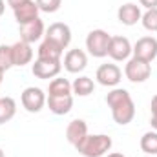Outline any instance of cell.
<instances>
[{"label":"cell","instance_id":"1","mask_svg":"<svg viewBox=\"0 0 157 157\" xmlns=\"http://www.w3.org/2000/svg\"><path fill=\"white\" fill-rule=\"evenodd\" d=\"M106 104L108 108L112 110V117L113 121L121 124V126H126L130 124L133 117H135V104H133V99L130 95L128 90L124 88H113L108 95H106Z\"/></svg>","mask_w":157,"mask_h":157},{"label":"cell","instance_id":"2","mask_svg":"<svg viewBox=\"0 0 157 157\" xmlns=\"http://www.w3.org/2000/svg\"><path fill=\"white\" fill-rule=\"evenodd\" d=\"M112 137L106 133H95V135H86L77 146V152L84 157H102L112 150Z\"/></svg>","mask_w":157,"mask_h":157},{"label":"cell","instance_id":"3","mask_svg":"<svg viewBox=\"0 0 157 157\" xmlns=\"http://www.w3.org/2000/svg\"><path fill=\"white\" fill-rule=\"evenodd\" d=\"M112 35L104 29H93L88 33L86 37V49L91 57L95 59H102L108 57V46H110Z\"/></svg>","mask_w":157,"mask_h":157},{"label":"cell","instance_id":"4","mask_svg":"<svg viewBox=\"0 0 157 157\" xmlns=\"http://www.w3.org/2000/svg\"><path fill=\"white\" fill-rule=\"evenodd\" d=\"M124 75L130 82L133 84H141L144 80H148L152 75V64L139 59V57H130L126 60V66H124Z\"/></svg>","mask_w":157,"mask_h":157},{"label":"cell","instance_id":"5","mask_svg":"<svg viewBox=\"0 0 157 157\" xmlns=\"http://www.w3.org/2000/svg\"><path fill=\"white\" fill-rule=\"evenodd\" d=\"M46 99H48L46 93L40 88H35V86L26 88L20 95V102H22L24 110L29 112V113H39L46 104Z\"/></svg>","mask_w":157,"mask_h":157},{"label":"cell","instance_id":"6","mask_svg":"<svg viewBox=\"0 0 157 157\" xmlns=\"http://www.w3.org/2000/svg\"><path fill=\"white\" fill-rule=\"evenodd\" d=\"M133 53V46L130 44V40L126 37H112L110 39V46H108V57L115 62H124L130 59V55Z\"/></svg>","mask_w":157,"mask_h":157},{"label":"cell","instance_id":"7","mask_svg":"<svg viewBox=\"0 0 157 157\" xmlns=\"http://www.w3.org/2000/svg\"><path fill=\"white\" fill-rule=\"evenodd\" d=\"M62 70V62L60 60H49V59H39L33 62V75L37 78H42V80H48V78H55L59 77Z\"/></svg>","mask_w":157,"mask_h":157},{"label":"cell","instance_id":"8","mask_svg":"<svg viewBox=\"0 0 157 157\" xmlns=\"http://www.w3.org/2000/svg\"><path fill=\"white\" fill-rule=\"evenodd\" d=\"M44 37L49 39V40H53V42H57L60 48L66 49V48L70 46V42H71V29H70V26L64 24V22H53V24L46 29Z\"/></svg>","mask_w":157,"mask_h":157},{"label":"cell","instance_id":"9","mask_svg":"<svg viewBox=\"0 0 157 157\" xmlns=\"http://www.w3.org/2000/svg\"><path fill=\"white\" fill-rule=\"evenodd\" d=\"M95 78L102 86L115 88L121 82V78H122V71H121V68L117 64H102V66H99V70L95 73Z\"/></svg>","mask_w":157,"mask_h":157},{"label":"cell","instance_id":"10","mask_svg":"<svg viewBox=\"0 0 157 157\" xmlns=\"http://www.w3.org/2000/svg\"><path fill=\"white\" fill-rule=\"evenodd\" d=\"M133 57L152 62L157 57V39L155 37H141L133 44Z\"/></svg>","mask_w":157,"mask_h":157},{"label":"cell","instance_id":"11","mask_svg":"<svg viewBox=\"0 0 157 157\" xmlns=\"http://www.w3.org/2000/svg\"><path fill=\"white\" fill-rule=\"evenodd\" d=\"M86 66H88V55H86V51L75 48V49H70L64 55V68H66V71H70V73H80V71L86 70Z\"/></svg>","mask_w":157,"mask_h":157},{"label":"cell","instance_id":"12","mask_svg":"<svg viewBox=\"0 0 157 157\" xmlns=\"http://www.w3.org/2000/svg\"><path fill=\"white\" fill-rule=\"evenodd\" d=\"M44 33H46V28H44L42 18H35V20L20 26V40H24L28 44H33V42L40 40Z\"/></svg>","mask_w":157,"mask_h":157},{"label":"cell","instance_id":"13","mask_svg":"<svg viewBox=\"0 0 157 157\" xmlns=\"http://www.w3.org/2000/svg\"><path fill=\"white\" fill-rule=\"evenodd\" d=\"M46 104H48V108H49L51 113H55V115H66L73 108V95H60V97L48 95Z\"/></svg>","mask_w":157,"mask_h":157},{"label":"cell","instance_id":"14","mask_svg":"<svg viewBox=\"0 0 157 157\" xmlns=\"http://www.w3.org/2000/svg\"><path fill=\"white\" fill-rule=\"evenodd\" d=\"M39 11L40 9H39V6H37L35 0H26L24 4H20L18 7L13 9V13H15V20L18 22V26L28 24V22L39 18Z\"/></svg>","mask_w":157,"mask_h":157},{"label":"cell","instance_id":"15","mask_svg":"<svg viewBox=\"0 0 157 157\" xmlns=\"http://www.w3.org/2000/svg\"><path fill=\"white\" fill-rule=\"evenodd\" d=\"M141 7L133 2H128V4H122L117 9V18L121 24L124 26H135L137 22H141Z\"/></svg>","mask_w":157,"mask_h":157},{"label":"cell","instance_id":"16","mask_svg":"<svg viewBox=\"0 0 157 157\" xmlns=\"http://www.w3.org/2000/svg\"><path fill=\"white\" fill-rule=\"evenodd\" d=\"M11 51H13V64L15 66L22 68L33 60V48H31V44H28L24 40L11 44Z\"/></svg>","mask_w":157,"mask_h":157},{"label":"cell","instance_id":"17","mask_svg":"<svg viewBox=\"0 0 157 157\" xmlns=\"http://www.w3.org/2000/svg\"><path fill=\"white\" fill-rule=\"evenodd\" d=\"M86 135H88V124H86V121H82V119H73V121L68 124V128H66V139H68V143L73 144V146H77Z\"/></svg>","mask_w":157,"mask_h":157},{"label":"cell","instance_id":"18","mask_svg":"<svg viewBox=\"0 0 157 157\" xmlns=\"http://www.w3.org/2000/svg\"><path fill=\"white\" fill-rule=\"evenodd\" d=\"M62 53H64V48H60L57 42H53V40H49V39L42 40L39 49H37L39 59H49V60H60Z\"/></svg>","mask_w":157,"mask_h":157},{"label":"cell","instance_id":"19","mask_svg":"<svg viewBox=\"0 0 157 157\" xmlns=\"http://www.w3.org/2000/svg\"><path fill=\"white\" fill-rule=\"evenodd\" d=\"M93 90H95V82L90 77H86V75L75 78L73 84H71V91L78 97H88V95L93 93Z\"/></svg>","mask_w":157,"mask_h":157},{"label":"cell","instance_id":"20","mask_svg":"<svg viewBox=\"0 0 157 157\" xmlns=\"http://www.w3.org/2000/svg\"><path fill=\"white\" fill-rule=\"evenodd\" d=\"M17 113V102L13 97H0V124L9 122Z\"/></svg>","mask_w":157,"mask_h":157},{"label":"cell","instance_id":"21","mask_svg":"<svg viewBox=\"0 0 157 157\" xmlns=\"http://www.w3.org/2000/svg\"><path fill=\"white\" fill-rule=\"evenodd\" d=\"M49 95H71V82L68 78H62V77H55L51 82H49V90H48Z\"/></svg>","mask_w":157,"mask_h":157},{"label":"cell","instance_id":"22","mask_svg":"<svg viewBox=\"0 0 157 157\" xmlns=\"http://www.w3.org/2000/svg\"><path fill=\"white\" fill-rule=\"evenodd\" d=\"M141 150L144 152V155H157V132H146L141 137Z\"/></svg>","mask_w":157,"mask_h":157},{"label":"cell","instance_id":"23","mask_svg":"<svg viewBox=\"0 0 157 157\" xmlns=\"http://www.w3.org/2000/svg\"><path fill=\"white\" fill-rule=\"evenodd\" d=\"M15 64H13V51H11V46H6V44H0V70L6 73L7 70H11Z\"/></svg>","mask_w":157,"mask_h":157},{"label":"cell","instance_id":"24","mask_svg":"<svg viewBox=\"0 0 157 157\" xmlns=\"http://www.w3.org/2000/svg\"><path fill=\"white\" fill-rule=\"evenodd\" d=\"M141 24L146 31H157V7L155 9H146V13L141 17Z\"/></svg>","mask_w":157,"mask_h":157},{"label":"cell","instance_id":"25","mask_svg":"<svg viewBox=\"0 0 157 157\" xmlns=\"http://www.w3.org/2000/svg\"><path fill=\"white\" fill-rule=\"evenodd\" d=\"M35 2H37L39 9L44 13H55L62 6V0H35Z\"/></svg>","mask_w":157,"mask_h":157},{"label":"cell","instance_id":"26","mask_svg":"<svg viewBox=\"0 0 157 157\" xmlns=\"http://www.w3.org/2000/svg\"><path fill=\"white\" fill-rule=\"evenodd\" d=\"M150 110H152V119H150V124L152 128L157 132V93L152 97V102H150Z\"/></svg>","mask_w":157,"mask_h":157},{"label":"cell","instance_id":"27","mask_svg":"<svg viewBox=\"0 0 157 157\" xmlns=\"http://www.w3.org/2000/svg\"><path fill=\"white\" fill-rule=\"evenodd\" d=\"M139 4L146 9H155L157 7V0H139Z\"/></svg>","mask_w":157,"mask_h":157},{"label":"cell","instance_id":"28","mask_svg":"<svg viewBox=\"0 0 157 157\" xmlns=\"http://www.w3.org/2000/svg\"><path fill=\"white\" fill-rule=\"evenodd\" d=\"M6 2H7V6H9L11 9H15V7H18L20 4H24L26 0H6Z\"/></svg>","mask_w":157,"mask_h":157},{"label":"cell","instance_id":"29","mask_svg":"<svg viewBox=\"0 0 157 157\" xmlns=\"http://www.w3.org/2000/svg\"><path fill=\"white\" fill-rule=\"evenodd\" d=\"M4 11H6V2H4V0H0V17L4 15Z\"/></svg>","mask_w":157,"mask_h":157},{"label":"cell","instance_id":"30","mask_svg":"<svg viewBox=\"0 0 157 157\" xmlns=\"http://www.w3.org/2000/svg\"><path fill=\"white\" fill-rule=\"evenodd\" d=\"M106 157H126V155H122V154H119V152H112V154H108Z\"/></svg>","mask_w":157,"mask_h":157},{"label":"cell","instance_id":"31","mask_svg":"<svg viewBox=\"0 0 157 157\" xmlns=\"http://www.w3.org/2000/svg\"><path fill=\"white\" fill-rule=\"evenodd\" d=\"M2 78H4V71L0 70V84H2Z\"/></svg>","mask_w":157,"mask_h":157},{"label":"cell","instance_id":"32","mask_svg":"<svg viewBox=\"0 0 157 157\" xmlns=\"http://www.w3.org/2000/svg\"><path fill=\"white\" fill-rule=\"evenodd\" d=\"M0 157H6V155H4V150H2V148H0Z\"/></svg>","mask_w":157,"mask_h":157},{"label":"cell","instance_id":"33","mask_svg":"<svg viewBox=\"0 0 157 157\" xmlns=\"http://www.w3.org/2000/svg\"><path fill=\"white\" fill-rule=\"evenodd\" d=\"M144 157H157V155H144Z\"/></svg>","mask_w":157,"mask_h":157}]
</instances>
